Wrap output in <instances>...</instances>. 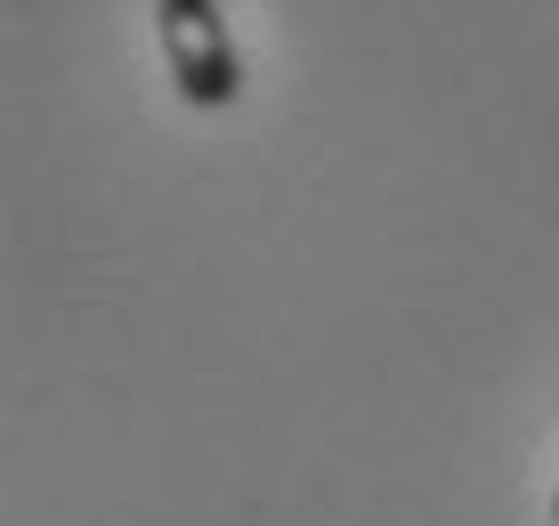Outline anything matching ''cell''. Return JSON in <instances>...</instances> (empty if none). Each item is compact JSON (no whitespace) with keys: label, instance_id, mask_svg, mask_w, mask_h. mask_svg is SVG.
Instances as JSON below:
<instances>
[{"label":"cell","instance_id":"obj_1","mask_svg":"<svg viewBox=\"0 0 559 526\" xmlns=\"http://www.w3.org/2000/svg\"><path fill=\"white\" fill-rule=\"evenodd\" d=\"M154 41H163V65H170L187 106L219 113L243 97V57H236V33H227L219 0H154Z\"/></svg>","mask_w":559,"mask_h":526},{"label":"cell","instance_id":"obj_2","mask_svg":"<svg viewBox=\"0 0 559 526\" xmlns=\"http://www.w3.org/2000/svg\"><path fill=\"white\" fill-rule=\"evenodd\" d=\"M551 526H559V494H551Z\"/></svg>","mask_w":559,"mask_h":526}]
</instances>
